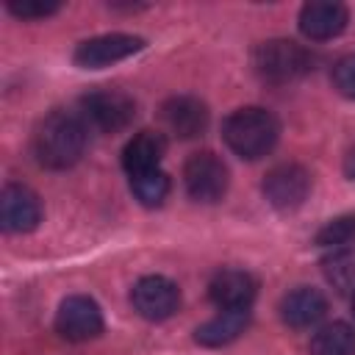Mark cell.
Masks as SVG:
<instances>
[{
  "label": "cell",
  "mask_w": 355,
  "mask_h": 355,
  "mask_svg": "<svg viewBox=\"0 0 355 355\" xmlns=\"http://www.w3.org/2000/svg\"><path fill=\"white\" fill-rule=\"evenodd\" d=\"M86 150V122L72 111H50L33 133V155L44 169H69Z\"/></svg>",
  "instance_id": "cell-1"
},
{
  "label": "cell",
  "mask_w": 355,
  "mask_h": 355,
  "mask_svg": "<svg viewBox=\"0 0 355 355\" xmlns=\"http://www.w3.org/2000/svg\"><path fill=\"white\" fill-rule=\"evenodd\" d=\"M277 136H280V125H277L275 114H269L266 108H258V105L233 111L222 125L225 144L239 158H247V161L266 155L277 144Z\"/></svg>",
  "instance_id": "cell-2"
},
{
  "label": "cell",
  "mask_w": 355,
  "mask_h": 355,
  "mask_svg": "<svg viewBox=\"0 0 355 355\" xmlns=\"http://www.w3.org/2000/svg\"><path fill=\"white\" fill-rule=\"evenodd\" d=\"M252 67L266 83H291L313 69V55L291 39H269L252 50Z\"/></svg>",
  "instance_id": "cell-3"
},
{
  "label": "cell",
  "mask_w": 355,
  "mask_h": 355,
  "mask_svg": "<svg viewBox=\"0 0 355 355\" xmlns=\"http://www.w3.org/2000/svg\"><path fill=\"white\" fill-rule=\"evenodd\" d=\"M136 116V103L119 89H97L80 97V119L100 133H119Z\"/></svg>",
  "instance_id": "cell-4"
},
{
  "label": "cell",
  "mask_w": 355,
  "mask_h": 355,
  "mask_svg": "<svg viewBox=\"0 0 355 355\" xmlns=\"http://www.w3.org/2000/svg\"><path fill=\"white\" fill-rule=\"evenodd\" d=\"M183 183L194 202H219L227 191V166L214 153H194L183 166Z\"/></svg>",
  "instance_id": "cell-5"
},
{
  "label": "cell",
  "mask_w": 355,
  "mask_h": 355,
  "mask_svg": "<svg viewBox=\"0 0 355 355\" xmlns=\"http://www.w3.org/2000/svg\"><path fill=\"white\" fill-rule=\"evenodd\" d=\"M311 194V175L300 164H277L263 178V197L277 211L300 208Z\"/></svg>",
  "instance_id": "cell-6"
},
{
  "label": "cell",
  "mask_w": 355,
  "mask_h": 355,
  "mask_svg": "<svg viewBox=\"0 0 355 355\" xmlns=\"http://www.w3.org/2000/svg\"><path fill=\"white\" fill-rule=\"evenodd\" d=\"M144 47L141 36H130V33H103L94 39H86L75 47V64L83 69H103L108 64L125 61L128 55L139 53Z\"/></svg>",
  "instance_id": "cell-7"
},
{
  "label": "cell",
  "mask_w": 355,
  "mask_h": 355,
  "mask_svg": "<svg viewBox=\"0 0 355 355\" xmlns=\"http://www.w3.org/2000/svg\"><path fill=\"white\" fill-rule=\"evenodd\" d=\"M130 302L139 316L150 322H161V319H169L180 308V291L169 277L147 275L133 286Z\"/></svg>",
  "instance_id": "cell-8"
},
{
  "label": "cell",
  "mask_w": 355,
  "mask_h": 355,
  "mask_svg": "<svg viewBox=\"0 0 355 355\" xmlns=\"http://www.w3.org/2000/svg\"><path fill=\"white\" fill-rule=\"evenodd\" d=\"M55 330L67 341H89L103 333V311L92 297H67L55 313Z\"/></svg>",
  "instance_id": "cell-9"
},
{
  "label": "cell",
  "mask_w": 355,
  "mask_h": 355,
  "mask_svg": "<svg viewBox=\"0 0 355 355\" xmlns=\"http://www.w3.org/2000/svg\"><path fill=\"white\" fill-rule=\"evenodd\" d=\"M0 222L8 233H28L42 222L39 197L19 183H8L0 194Z\"/></svg>",
  "instance_id": "cell-10"
},
{
  "label": "cell",
  "mask_w": 355,
  "mask_h": 355,
  "mask_svg": "<svg viewBox=\"0 0 355 355\" xmlns=\"http://www.w3.org/2000/svg\"><path fill=\"white\" fill-rule=\"evenodd\" d=\"M255 294H258V283L244 269H222L208 283V297L222 311L250 308L252 300H255Z\"/></svg>",
  "instance_id": "cell-11"
},
{
  "label": "cell",
  "mask_w": 355,
  "mask_h": 355,
  "mask_svg": "<svg viewBox=\"0 0 355 355\" xmlns=\"http://www.w3.org/2000/svg\"><path fill=\"white\" fill-rule=\"evenodd\" d=\"M161 119L166 130L175 133L178 139H194L208 128V108L202 100L180 94V97H169L161 105Z\"/></svg>",
  "instance_id": "cell-12"
},
{
  "label": "cell",
  "mask_w": 355,
  "mask_h": 355,
  "mask_svg": "<svg viewBox=\"0 0 355 355\" xmlns=\"http://www.w3.org/2000/svg\"><path fill=\"white\" fill-rule=\"evenodd\" d=\"M347 19L349 14L341 3L313 0V3H305L300 11V31L313 42H324V39L338 36L347 28Z\"/></svg>",
  "instance_id": "cell-13"
},
{
  "label": "cell",
  "mask_w": 355,
  "mask_h": 355,
  "mask_svg": "<svg viewBox=\"0 0 355 355\" xmlns=\"http://www.w3.org/2000/svg\"><path fill=\"white\" fill-rule=\"evenodd\" d=\"M324 313H327V300L316 288H305V286L302 288H294L280 302V316L294 330L313 327L316 322H322Z\"/></svg>",
  "instance_id": "cell-14"
},
{
  "label": "cell",
  "mask_w": 355,
  "mask_h": 355,
  "mask_svg": "<svg viewBox=\"0 0 355 355\" xmlns=\"http://www.w3.org/2000/svg\"><path fill=\"white\" fill-rule=\"evenodd\" d=\"M164 153H166V139L158 130H139L122 150V166L130 178L144 175L158 169Z\"/></svg>",
  "instance_id": "cell-15"
},
{
  "label": "cell",
  "mask_w": 355,
  "mask_h": 355,
  "mask_svg": "<svg viewBox=\"0 0 355 355\" xmlns=\"http://www.w3.org/2000/svg\"><path fill=\"white\" fill-rule=\"evenodd\" d=\"M250 324V308H236V311H222L219 316L208 319L194 330V341L202 347H225L236 341Z\"/></svg>",
  "instance_id": "cell-16"
},
{
  "label": "cell",
  "mask_w": 355,
  "mask_h": 355,
  "mask_svg": "<svg viewBox=\"0 0 355 355\" xmlns=\"http://www.w3.org/2000/svg\"><path fill=\"white\" fill-rule=\"evenodd\" d=\"M311 355H355V327L347 322L324 324L311 338Z\"/></svg>",
  "instance_id": "cell-17"
},
{
  "label": "cell",
  "mask_w": 355,
  "mask_h": 355,
  "mask_svg": "<svg viewBox=\"0 0 355 355\" xmlns=\"http://www.w3.org/2000/svg\"><path fill=\"white\" fill-rule=\"evenodd\" d=\"M130 189H133V194H136V200L141 205L155 208L169 194V178L161 169H153V172H144V175H133L130 178Z\"/></svg>",
  "instance_id": "cell-18"
},
{
  "label": "cell",
  "mask_w": 355,
  "mask_h": 355,
  "mask_svg": "<svg viewBox=\"0 0 355 355\" xmlns=\"http://www.w3.org/2000/svg\"><path fill=\"white\" fill-rule=\"evenodd\" d=\"M349 241H355V214H344L330 219L319 233H316V244L319 247H347Z\"/></svg>",
  "instance_id": "cell-19"
},
{
  "label": "cell",
  "mask_w": 355,
  "mask_h": 355,
  "mask_svg": "<svg viewBox=\"0 0 355 355\" xmlns=\"http://www.w3.org/2000/svg\"><path fill=\"white\" fill-rule=\"evenodd\" d=\"M327 280L338 291H355V255L352 252H338L330 261H324Z\"/></svg>",
  "instance_id": "cell-20"
},
{
  "label": "cell",
  "mask_w": 355,
  "mask_h": 355,
  "mask_svg": "<svg viewBox=\"0 0 355 355\" xmlns=\"http://www.w3.org/2000/svg\"><path fill=\"white\" fill-rule=\"evenodd\" d=\"M61 6L55 0H8V11L19 19H44Z\"/></svg>",
  "instance_id": "cell-21"
},
{
  "label": "cell",
  "mask_w": 355,
  "mask_h": 355,
  "mask_svg": "<svg viewBox=\"0 0 355 355\" xmlns=\"http://www.w3.org/2000/svg\"><path fill=\"white\" fill-rule=\"evenodd\" d=\"M333 86L338 89V94L355 100V53L336 61V67H333Z\"/></svg>",
  "instance_id": "cell-22"
},
{
  "label": "cell",
  "mask_w": 355,
  "mask_h": 355,
  "mask_svg": "<svg viewBox=\"0 0 355 355\" xmlns=\"http://www.w3.org/2000/svg\"><path fill=\"white\" fill-rule=\"evenodd\" d=\"M344 172H347V178L355 180V150L347 155V161H344Z\"/></svg>",
  "instance_id": "cell-23"
},
{
  "label": "cell",
  "mask_w": 355,
  "mask_h": 355,
  "mask_svg": "<svg viewBox=\"0 0 355 355\" xmlns=\"http://www.w3.org/2000/svg\"><path fill=\"white\" fill-rule=\"evenodd\" d=\"M352 311H355V294H352Z\"/></svg>",
  "instance_id": "cell-24"
}]
</instances>
